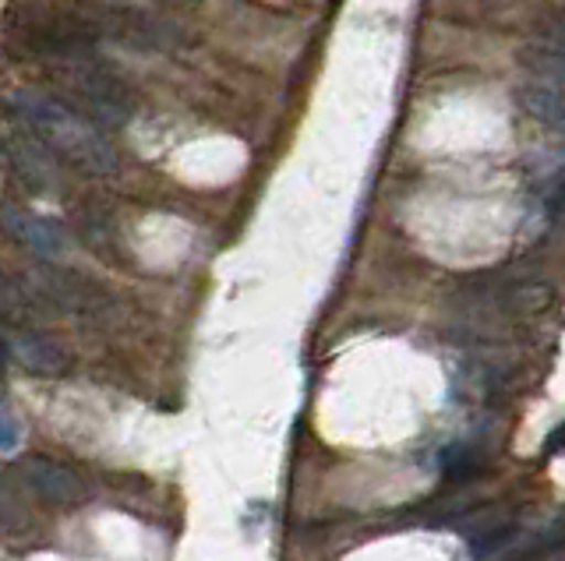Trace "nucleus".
<instances>
[{
	"label": "nucleus",
	"mask_w": 565,
	"mask_h": 561,
	"mask_svg": "<svg viewBox=\"0 0 565 561\" xmlns=\"http://www.w3.org/2000/svg\"><path fill=\"white\" fill-rule=\"evenodd\" d=\"M520 64L526 75H534L547 85H565V46H558L555 40L523 46Z\"/></svg>",
	"instance_id": "10"
},
{
	"label": "nucleus",
	"mask_w": 565,
	"mask_h": 561,
	"mask_svg": "<svg viewBox=\"0 0 565 561\" xmlns=\"http://www.w3.org/2000/svg\"><path fill=\"white\" fill-rule=\"evenodd\" d=\"M547 213H552L555 219L565 213V184H558V191H555V195H552V202H547Z\"/></svg>",
	"instance_id": "13"
},
{
	"label": "nucleus",
	"mask_w": 565,
	"mask_h": 561,
	"mask_svg": "<svg viewBox=\"0 0 565 561\" xmlns=\"http://www.w3.org/2000/svg\"><path fill=\"white\" fill-rule=\"evenodd\" d=\"M11 114L18 117V125H25L32 134H40L64 163L78 166L82 173H93V177H110V173H117L114 145L96 131L93 120L82 110L67 107L64 99L25 89L11 96Z\"/></svg>",
	"instance_id": "1"
},
{
	"label": "nucleus",
	"mask_w": 565,
	"mask_h": 561,
	"mask_svg": "<svg viewBox=\"0 0 565 561\" xmlns=\"http://www.w3.org/2000/svg\"><path fill=\"white\" fill-rule=\"evenodd\" d=\"M4 226L8 234L22 244V248H29L32 255H40L46 261H57L67 255V237L57 223H50L43 216H32V213H22V208H11L4 213Z\"/></svg>",
	"instance_id": "7"
},
{
	"label": "nucleus",
	"mask_w": 565,
	"mask_h": 561,
	"mask_svg": "<svg viewBox=\"0 0 565 561\" xmlns=\"http://www.w3.org/2000/svg\"><path fill=\"white\" fill-rule=\"evenodd\" d=\"M14 445H18V420L4 407V413H0V449H4V455H14Z\"/></svg>",
	"instance_id": "12"
},
{
	"label": "nucleus",
	"mask_w": 565,
	"mask_h": 561,
	"mask_svg": "<svg viewBox=\"0 0 565 561\" xmlns=\"http://www.w3.org/2000/svg\"><path fill=\"white\" fill-rule=\"evenodd\" d=\"M61 78L71 89V96L85 107V114L103 120V125H124L135 110L128 85H124L106 64L85 57V50L67 54V64L61 67Z\"/></svg>",
	"instance_id": "2"
},
{
	"label": "nucleus",
	"mask_w": 565,
	"mask_h": 561,
	"mask_svg": "<svg viewBox=\"0 0 565 561\" xmlns=\"http://www.w3.org/2000/svg\"><path fill=\"white\" fill-rule=\"evenodd\" d=\"M547 40H555L558 46H565V19L552 25V32H547Z\"/></svg>",
	"instance_id": "15"
},
{
	"label": "nucleus",
	"mask_w": 565,
	"mask_h": 561,
	"mask_svg": "<svg viewBox=\"0 0 565 561\" xmlns=\"http://www.w3.org/2000/svg\"><path fill=\"white\" fill-rule=\"evenodd\" d=\"M555 301V290L541 283V279H523V283H509L499 293V308L512 319H530V314H541L547 311Z\"/></svg>",
	"instance_id": "9"
},
{
	"label": "nucleus",
	"mask_w": 565,
	"mask_h": 561,
	"mask_svg": "<svg viewBox=\"0 0 565 561\" xmlns=\"http://www.w3.org/2000/svg\"><path fill=\"white\" fill-rule=\"evenodd\" d=\"M547 452H555V455H562V452H565V424H562V428H555V431H552V438H547Z\"/></svg>",
	"instance_id": "14"
},
{
	"label": "nucleus",
	"mask_w": 565,
	"mask_h": 561,
	"mask_svg": "<svg viewBox=\"0 0 565 561\" xmlns=\"http://www.w3.org/2000/svg\"><path fill=\"white\" fill-rule=\"evenodd\" d=\"M170 4H194V0H170Z\"/></svg>",
	"instance_id": "16"
},
{
	"label": "nucleus",
	"mask_w": 565,
	"mask_h": 561,
	"mask_svg": "<svg viewBox=\"0 0 565 561\" xmlns=\"http://www.w3.org/2000/svg\"><path fill=\"white\" fill-rule=\"evenodd\" d=\"M4 357L40 378H61L71 371V349L32 325H4Z\"/></svg>",
	"instance_id": "4"
},
{
	"label": "nucleus",
	"mask_w": 565,
	"mask_h": 561,
	"mask_svg": "<svg viewBox=\"0 0 565 561\" xmlns=\"http://www.w3.org/2000/svg\"><path fill=\"white\" fill-rule=\"evenodd\" d=\"M8 473L11 477H22L18 484L50 505H82L88 498V484L82 481V473L71 470L67 463H57V460L29 455L22 463H11Z\"/></svg>",
	"instance_id": "5"
},
{
	"label": "nucleus",
	"mask_w": 565,
	"mask_h": 561,
	"mask_svg": "<svg viewBox=\"0 0 565 561\" xmlns=\"http://www.w3.org/2000/svg\"><path fill=\"white\" fill-rule=\"evenodd\" d=\"M520 107L523 114H530L537 125L552 128V131H565V93L558 85H523L520 89Z\"/></svg>",
	"instance_id": "8"
},
{
	"label": "nucleus",
	"mask_w": 565,
	"mask_h": 561,
	"mask_svg": "<svg viewBox=\"0 0 565 561\" xmlns=\"http://www.w3.org/2000/svg\"><path fill=\"white\" fill-rule=\"evenodd\" d=\"M53 152L40 134H32L25 125L22 128H11L4 134V160L11 177L29 187L32 195H53L61 187V166L53 160Z\"/></svg>",
	"instance_id": "3"
},
{
	"label": "nucleus",
	"mask_w": 565,
	"mask_h": 561,
	"mask_svg": "<svg viewBox=\"0 0 565 561\" xmlns=\"http://www.w3.org/2000/svg\"><path fill=\"white\" fill-rule=\"evenodd\" d=\"M477 463L481 460H477V452L470 445H452L441 452V470H446V477H452V481H467L477 470Z\"/></svg>",
	"instance_id": "11"
},
{
	"label": "nucleus",
	"mask_w": 565,
	"mask_h": 561,
	"mask_svg": "<svg viewBox=\"0 0 565 561\" xmlns=\"http://www.w3.org/2000/svg\"><path fill=\"white\" fill-rule=\"evenodd\" d=\"M32 283L40 287V293L50 301V308L82 314V319H103V314H110V296L82 276H71L64 269H43Z\"/></svg>",
	"instance_id": "6"
}]
</instances>
